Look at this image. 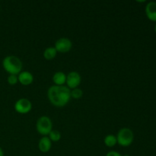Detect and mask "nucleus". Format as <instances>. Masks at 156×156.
I'll return each mask as SVG.
<instances>
[{
  "mask_svg": "<svg viewBox=\"0 0 156 156\" xmlns=\"http://www.w3.org/2000/svg\"><path fill=\"white\" fill-rule=\"evenodd\" d=\"M47 98L53 106L62 108L71 99V90L66 85H52L47 91Z\"/></svg>",
  "mask_w": 156,
  "mask_h": 156,
  "instance_id": "nucleus-1",
  "label": "nucleus"
},
{
  "mask_svg": "<svg viewBox=\"0 0 156 156\" xmlns=\"http://www.w3.org/2000/svg\"><path fill=\"white\" fill-rule=\"evenodd\" d=\"M2 67L9 75L18 76L22 72L23 63L21 59L14 55H9L2 60Z\"/></svg>",
  "mask_w": 156,
  "mask_h": 156,
  "instance_id": "nucleus-2",
  "label": "nucleus"
},
{
  "mask_svg": "<svg viewBox=\"0 0 156 156\" xmlns=\"http://www.w3.org/2000/svg\"><path fill=\"white\" fill-rule=\"evenodd\" d=\"M117 144L123 147H128L130 146L134 140V133L129 128H122L118 131L117 135Z\"/></svg>",
  "mask_w": 156,
  "mask_h": 156,
  "instance_id": "nucleus-3",
  "label": "nucleus"
},
{
  "mask_svg": "<svg viewBox=\"0 0 156 156\" xmlns=\"http://www.w3.org/2000/svg\"><path fill=\"white\" fill-rule=\"evenodd\" d=\"M36 129L43 136H47L53 130V122L47 116H41L36 123Z\"/></svg>",
  "mask_w": 156,
  "mask_h": 156,
  "instance_id": "nucleus-4",
  "label": "nucleus"
},
{
  "mask_svg": "<svg viewBox=\"0 0 156 156\" xmlns=\"http://www.w3.org/2000/svg\"><path fill=\"white\" fill-rule=\"evenodd\" d=\"M15 111L18 114H26L30 112L32 109V104L29 99L22 98L17 101L15 103Z\"/></svg>",
  "mask_w": 156,
  "mask_h": 156,
  "instance_id": "nucleus-5",
  "label": "nucleus"
},
{
  "mask_svg": "<svg viewBox=\"0 0 156 156\" xmlns=\"http://www.w3.org/2000/svg\"><path fill=\"white\" fill-rule=\"evenodd\" d=\"M81 82H82V78L78 72L72 71L69 73L68 75H66V84L70 90L79 88V85L81 84Z\"/></svg>",
  "mask_w": 156,
  "mask_h": 156,
  "instance_id": "nucleus-6",
  "label": "nucleus"
},
{
  "mask_svg": "<svg viewBox=\"0 0 156 156\" xmlns=\"http://www.w3.org/2000/svg\"><path fill=\"white\" fill-rule=\"evenodd\" d=\"M54 47L57 53H65L71 50L73 47V42L69 38L61 37L56 41Z\"/></svg>",
  "mask_w": 156,
  "mask_h": 156,
  "instance_id": "nucleus-7",
  "label": "nucleus"
},
{
  "mask_svg": "<svg viewBox=\"0 0 156 156\" xmlns=\"http://www.w3.org/2000/svg\"><path fill=\"white\" fill-rule=\"evenodd\" d=\"M18 82L24 86H27L33 83L34 76L28 71H22L18 75Z\"/></svg>",
  "mask_w": 156,
  "mask_h": 156,
  "instance_id": "nucleus-8",
  "label": "nucleus"
},
{
  "mask_svg": "<svg viewBox=\"0 0 156 156\" xmlns=\"http://www.w3.org/2000/svg\"><path fill=\"white\" fill-rule=\"evenodd\" d=\"M146 15L148 19L152 21L156 22V2H149L147 3L145 9Z\"/></svg>",
  "mask_w": 156,
  "mask_h": 156,
  "instance_id": "nucleus-9",
  "label": "nucleus"
},
{
  "mask_svg": "<svg viewBox=\"0 0 156 156\" xmlns=\"http://www.w3.org/2000/svg\"><path fill=\"white\" fill-rule=\"evenodd\" d=\"M52 147V142L48 136H43L38 143V149L43 153L50 152Z\"/></svg>",
  "mask_w": 156,
  "mask_h": 156,
  "instance_id": "nucleus-10",
  "label": "nucleus"
},
{
  "mask_svg": "<svg viewBox=\"0 0 156 156\" xmlns=\"http://www.w3.org/2000/svg\"><path fill=\"white\" fill-rule=\"evenodd\" d=\"M53 82L55 85H64L66 82V75L63 72H56L53 76Z\"/></svg>",
  "mask_w": 156,
  "mask_h": 156,
  "instance_id": "nucleus-11",
  "label": "nucleus"
},
{
  "mask_svg": "<svg viewBox=\"0 0 156 156\" xmlns=\"http://www.w3.org/2000/svg\"><path fill=\"white\" fill-rule=\"evenodd\" d=\"M57 54V51L54 47H49L44 51V57L47 60H52L54 59Z\"/></svg>",
  "mask_w": 156,
  "mask_h": 156,
  "instance_id": "nucleus-12",
  "label": "nucleus"
},
{
  "mask_svg": "<svg viewBox=\"0 0 156 156\" xmlns=\"http://www.w3.org/2000/svg\"><path fill=\"white\" fill-rule=\"evenodd\" d=\"M104 143H105V146L109 148L114 147L116 144H117V137L112 134H109V135L105 136V140H104Z\"/></svg>",
  "mask_w": 156,
  "mask_h": 156,
  "instance_id": "nucleus-13",
  "label": "nucleus"
},
{
  "mask_svg": "<svg viewBox=\"0 0 156 156\" xmlns=\"http://www.w3.org/2000/svg\"><path fill=\"white\" fill-rule=\"evenodd\" d=\"M47 136H48L49 139L51 140L52 143H53H53H57V142H59V140H60L61 133L59 131L56 130V129H53Z\"/></svg>",
  "mask_w": 156,
  "mask_h": 156,
  "instance_id": "nucleus-14",
  "label": "nucleus"
},
{
  "mask_svg": "<svg viewBox=\"0 0 156 156\" xmlns=\"http://www.w3.org/2000/svg\"><path fill=\"white\" fill-rule=\"evenodd\" d=\"M82 96H83V91L81 88H76L71 90V98L78 100L82 98Z\"/></svg>",
  "mask_w": 156,
  "mask_h": 156,
  "instance_id": "nucleus-15",
  "label": "nucleus"
},
{
  "mask_svg": "<svg viewBox=\"0 0 156 156\" xmlns=\"http://www.w3.org/2000/svg\"><path fill=\"white\" fill-rule=\"evenodd\" d=\"M7 82L10 85H15L18 82V76H16V75H9L8 76Z\"/></svg>",
  "mask_w": 156,
  "mask_h": 156,
  "instance_id": "nucleus-16",
  "label": "nucleus"
},
{
  "mask_svg": "<svg viewBox=\"0 0 156 156\" xmlns=\"http://www.w3.org/2000/svg\"><path fill=\"white\" fill-rule=\"evenodd\" d=\"M105 156H122V155L117 151H111L108 152Z\"/></svg>",
  "mask_w": 156,
  "mask_h": 156,
  "instance_id": "nucleus-17",
  "label": "nucleus"
},
{
  "mask_svg": "<svg viewBox=\"0 0 156 156\" xmlns=\"http://www.w3.org/2000/svg\"><path fill=\"white\" fill-rule=\"evenodd\" d=\"M0 156H4V152L1 147H0Z\"/></svg>",
  "mask_w": 156,
  "mask_h": 156,
  "instance_id": "nucleus-18",
  "label": "nucleus"
},
{
  "mask_svg": "<svg viewBox=\"0 0 156 156\" xmlns=\"http://www.w3.org/2000/svg\"><path fill=\"white\" fill-rule=\"evenodd\" d=\"M155 33H156V24L155 25Z\"/></svg>",
  "mask_w": 156,
  "mask_h": 156,
  "instance_id": "nucleus-19",
  "label": "nucleus"
}]
</instances>
